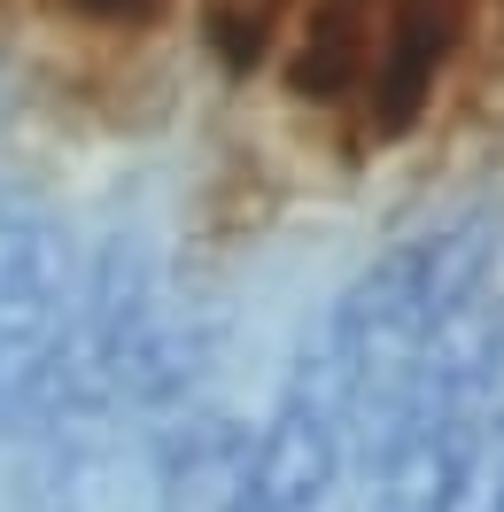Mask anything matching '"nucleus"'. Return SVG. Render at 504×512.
I'll return each mask as SVG.
<instances>
[{"instance_id": "obj_1", "label": "nucleus", "mask_w": 504, "mask_h": 512, "mask_svg": "<svg viewBox=\"0 0 504 512\" xmlns=\"http://www.w3.org/2000/svg\"><path fill=\"white\" fill-rule=\"evenodd\" d=\"M466 32H473V0H388L373 70H365L357 101L342 109L349 156L357 163L388 156V148H404L411 132L435 117V94L450 78V63L466 55Z\"/></svg>"}, {"instance_id": "obj_2", "label": "nucleus", "mask_w": 504, "mask_h": 512, "mask_svg": "<svg viewBox=\"0 0 504 512\" xmlns=\"http://www.w3.org/2000/svg\"><path fill=\"white\" fill-rule=\"evenodd\" d=\"M380 24H388V0H303L295 24L280 39V86L295 109L318 117H342L365 70H373Z\"/></svg>"}, {"instance_id": "obj_3", "label": "nucleus", "mask_w": 504, "mask_h": 512, "mask_svg": "<svg viewBox=\"0 0 504 512\" xmlns=\"http://www.w3.org/2000/svg\"><path fill=\"white\" fill-rule=\"evenodd\" d=\"M303 0H194V39L225 78H256L280 63V39Z\"/></svg>"}, {"instance_id": "obj_4", "label": "nucleus", "mask_w": 504, "mask_h": 512, "mask_svg": "<svg viewBox=\"0 0 504 512\" xmlns=\"http://www.w3.org/2000/svg\"><path fill=\"white\" fill-rule=\"evenodd\" d=\"M47 8L86 24V32H109V39H148L179 16V0H47Z\"/></svg>"}]
</instances>
